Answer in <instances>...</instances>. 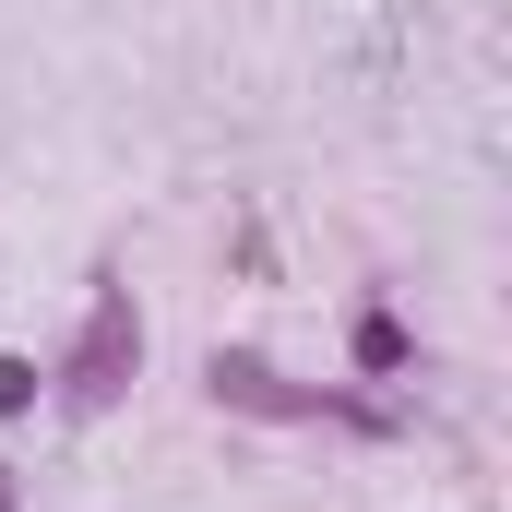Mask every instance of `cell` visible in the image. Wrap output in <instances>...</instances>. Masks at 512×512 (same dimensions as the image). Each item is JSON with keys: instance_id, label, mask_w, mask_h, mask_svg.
<instances>
[{"instance_id": "6da1fadb", "label": "cell", "mask_w": 512, "mask_h": 512, "mask_svg": "<svg viewBox=\"0 0 512 512\" xmlns=\"http://www.w3.org/2000/svg\"><path fill=\"white\" fill-rule=\"evenodd\" d=\"M131 370H143V310H131L120 274H96V310H84L72 358H60V393H72V405H120Z\"/></svg>"}, {"instance_id": "7a4b0ae2", "label": "cell", "mask_w": 512, "mask_h": 512, "mask_svg": "<svg viewBox=\"0 0 512 512\" xmlns=\"http://www.w3.org/2000/svg\"><path fill=\"white\" fill-rule=\"evenodd\" d=\"M203 382H215V405H251V417H334V429H393L382 405H358V393H310V382H274L251 346H215L203 358Z\"/></svg>"}, {"instance_id": "3957f363", "label": "cell", "mask_w": 512, "mask_h": 512, "mask_svg": "<svg viewBox=\"0 0 512 512\" xmlns=\"http://www.w3.org/2000/svg\"><path fill=\"white\" fill-rule=\"evenodd\" d=\"M405 358H417V334H405L393 310H358V370H370V382H393Z\"/></svg>"}, {"instance_id": "277c9868", "label": "cell", "mask_w": 512, "mask_h": 512, "mask_svg": "<svg viewBox=\"0 0 512 512\" xmlns=\"http://www.w3.org/2000/svg\"><path fill=\"white\" fill-rule=\"evenodd\" d=\"M24 405H36V370H24V358H0V417H24Z\"/></svg>"}, {"instance_id": "5b68a950", "label": "cell", "mask_w": 512, "mask_h": 512, "mask_svg": "<svg viewBox=\"0 0 512 512\" xmlns=\"http://www.w3.org/2000/svg\"><path fill=\"white\" fill-rule=\"evenodd\" d=\"M0 512H24V489H12V465H0Z\"/></svg>"}]
</instances>
